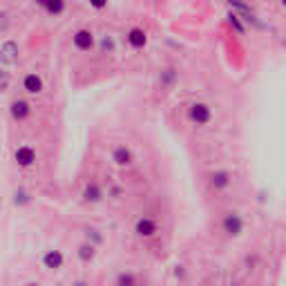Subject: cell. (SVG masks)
Returning <instances> with one entry per match:
<instances>
[{"label": "cell", "mask_w": 286, "mask_h": 286, "mask_svg": "<svg viewBox=\"0 0 286 286\" xmlns=\"http://www.w3.org/2000/svg\"><path fill=\"white\" fill-rule=\"evenodd\" d=\"M221 228H223L226 235L237 237V235H242V231H244V219L237 215V212H228V215L223 217V221H221Z\"/></svg>", "instance_id": "4"}, {"label": "cell", "mask_w": 286, "mask_h": 286, "mask_svg": "<svg viewBox=\"0 0 286 286\" xmlns=\"http://www.w3.org/2000/svg\"><path fill=\"white\" fill-rule=\"evenodd\" d=\"M27 286H38V284H27Z\"/></svg>", "instance_id": "25"}, {"label": "cell", "mask_w": 286, "mask_h": 286, "mask_svg": "<svg viewBox=\"0 0 286 286\" xmlns=\"http://www.w3.org/2000/svg\"><path fill=\"white\" fill-rule=\"evenodd\" d=\"M7 85H9V74L5 70H0V92L7 90Z\"/></svg>", "instance_id": "21"}, {"label": "cell", "mask_w": 286, "mask_h": 286, "mask_svg": "<svg viewBox=\"0 0 286 286\" xmlns=\"http://www.w3.org/2000/svg\"><path fill=\"white\" fill-rule=\"evenodd\" d=\"M282 5H284V7H286V0H282Z\"/></svg>", "instance_id": "24"}, {"label": "cell", "mask_w": 286, "mask_h": 286, "mask_svg": "<svg viewBox=\"0 0 286 286\" xmlns=\"http://www.w3.org/2000/svg\"><path fill=\"white\" fill-rule=\"evenodd\" d=\"M72 45H74L76 51L87 54V51H92L96 47V36L90 27H79L72 32Z\"/></svg>", "instance_id": "1"}, {"label": "cell", "mask_w": 286, "mask_h": 286, "mask_svg": "<svg viewBox=\"0 0 286 286\" xmlns=\"http://www.w3.org/2000/svg\"><path fill=\"white\" fill-rule=\"evenodd\" d=\"M87 5H90L94 12H103V9H107L110 0H87Z\"/></svg>", "instance_id": "19"}, {"label": "cell", "mask_w": 286, "mask_h": 286, "mask_svg": "<svg viewBox=\"0 0 286 286\" xmlns=\"http://www.w3.org/2000/svg\"><path fill=\"white\" fill-rule=\"evenodd\" d=\"M210 186L215 190H226L228 186H231V173H226V170H217V173L210 175Z\"/></svg>", "instance_id": "13"}, {"label": "cell", "mask_w": 286, "mask_h": 286, "mask_svg": "<svg viewBox=\"0 0 286 286\" xmlns=\"http://www.w3.org/2000/svg\"><path fill=\"white\" fill-rule=\"evenodd\" d=\"M134 233H137L139 237H154L157 235V221L150 219V217H141V219H137L134 223Z\"/></svg>", "instance_id": "7"}, {"label": "cell", "mask_w": 286, "mask_h": 286, "mask_svg": "<svg viewBox=\"0 0 286 286\" xmlns=\"http://www.w3.org/2000/svg\"><path fill=\"white\" fill-rule=\"evenodd\" d=\"M228 5H231V9L237 14L239 18L244 20V23H251V25H255V27H264V25L259 23L257 14H255L253 9L246 5V3H242V0H228Z\"/></svg>", "instance_id": "2"}, {"label": "cell", "mask_w": 286, "mask_h": 286, "mask_svg": "<svg viewBox=\"0 0 286 286\" xmlns=\"http://www.w3.org/2000/svg\"><path fill=\"white\" fill-rule=\"evenodd\" d=\"M40 9H43L47 16H63L65 9H67V0H40L38 5Z\"/></svg>", "instance_id": "8"}, {"label": "cell", "mask_w": 286, "mask_h": 286, "mask_svg": "<svg viewBox=\"0 0 286 286\" xmlns=\"http://www.w3.org/2000/svg\"><path fill=\"white\" fill-rule=\"evenodd\" d=\"M9 112H12V117L16 119V121H25V119L32 114V105H29L27 101H23V98H18V101H12Z\"/></svg>", "instance_id": "10"}, {"label": "cell", "mask_w": 286, "mask_h": 286, "mask_svg": "<svg viewBox=\"0 0 286 286\" xmlns=\"http://www.w3.org/2000/svg\"><path fill=\"white\" fill-rule=\"evenodd\" d=\"M0 61L7 65L16 63L18 61V43L16 40H7V43L3 45V49H0Z\"/></svg>", "instance_id": "11"}, {"label": "cell", "mask_w": 286, "mask_h": 286, "mask_svg": "<svg viewBox=\"0 0 286 286\" xmlns=\"http://www.w3.org/2000/svg\"><path fill=\"white\" fill-rule=\"evenodd\" d=\"M126 40L132 49H143L148 45V34H145L143 27H130L126 34Z\"/></svg>", "instance_id": "5"}, {"label": "cell", "mask_w": 286, "mask_h": 286, "mask_svg": "<svg viewBox=\"0 0 286 286\" xmlns=\"http://www.w3.org/2000/svg\"><path fill=\"white\" fill-rule=\"evenodd\" d=\"M23 90L27 92V94H40V92L45 90V83H43V79H40L38 74H27L23 79Z\"/></svg>", "instance_id": "9"}, {"label": "cell", "mask_w": 286, "mask_h": 286, "mask_svg": "<svg viewBox=\"0 0 286 286\" xmlns=\"http://www.w3.org/2000/svg\"><path fill=\"white\" fill-rule=\"evenodd\" d=\"M117 286H134V275L130 273H121L117 279Z\"/></svg>", "instance_id": "18"}, {"label": "cell", "mask_w": 286, "mask_h": 286, "mask_svg": "<svg viewBox=\"0 0 286 286\" xmlns=\"http://www.w3.org/2000/svg\"><path fill=\"white\" fill-rule=\"evenodd\" d=\"M43 264L47 268H61L63 266V253L61 251H47L43 257Z\"/></svg>", "instance_id": "14"}, {"label": "cell", "mask_w": 286, "mask_h": 286, "mask_svg": "<svg viewBox=\"0 0 286 286\" xmlns=\"http://www.w3.org/2000/svg\"><path fill=\"white\" fill-rule=\"evenodd\" d=\"M175 81V70H165L163 72V83L168 85V83H173Z\"/></svg>", "instance_id": "22"}, {"label": "cell", "mask_w": 286, "mask_h": 286, "mask_svg": "<svg viewBox=\"0 0 286 286\" xmlns=\"http://www.w3.org/2000/svg\"><path fill=\"white\" fill-rule=\"evenodd\" d=\"M83 197H85V201H90V204H96V201H101L103 190L98 188L96 184H87L85 190H83Z\"/></svg>", "instance_id": "15"}, {"label": "cell", "mask_w": 286, "mask_h": 286, "mask_svg": "<svg viewBox=\"0 0 286 286\" xmlns=\"http://www.w3.org/2000/svg\"><path fill=\"white\" fill-rule=\"evenodd\" d=\"M112 161L117 165H121V168H126V165H132L134 157H132V152H130L126 145H119V148L112 150Z\"/></svg>", "instance_id": "12"}, {"label": "cell", "mask_w": 286, "mask_h": 286, "mask_svg": "<svg viewBox=\"0 0 286 286\" xmlns=\"http://www.w3.org/2000/svg\"><path fill=\"white\" fill-rule=\"evenodd\" d=\"M188 117L195 126H206V123H210V119H212V110L206 105V103H192L190 110H188Z\"/></svg>", "instance_id": "3"}, {"label": "cell", "mask_w": 286, "mask_h": 286, "mask_svg": "<svg viewBox=\"0 0 286 286\" xmlns=\"http://www.w3.org/2000/svg\"><path fill=\"white\" fill-rule=\"evenodd\" d=\"M101 49L103 51H114V38H112L110 34H105L101 38Z\"/></svg>", "instance_id": "20"}, {"label": "cell", "mask_w": 286, "mask_h": 286, "mask_svg": "<svg viewBox=\"0 0 286 286\" xmlns=\"http://www.w3.org/2000/svg\"><path fill=\"white\" fill-rule=\"evenodd\" d=\"M14 159H16V163L20 168H29V165L36 163V150L29 148V145H20V148H16V152H14Z\"/></svg>", "instance_id": "6"}, {"label": "cell", "mask_w": 286, "mask_h": 286, "mask_svg": "<svg viewBox=\"0 0 286 286\" xmlns=\"http://www.w3.org/2000/svg\"><path fill=\"white\" fill-rule=\"evenodd\" d=\"M76 286H85V282H79V284H76Z\"/></svg>", "instance_id": "23"}, {"label": "cell", "mask_w": 286, "mask_h": 286, "mask_svg": "<svg viewBox=\"0 0 286 286\" xmlns=\"http://www.w3.org/2000/svg\"><path fill=\"white\" fill-rule=\"evenodd\" d=\"M94 255H96V251H94V246H92V244H83V246L79 248V257L83 259V262H90V259H94Z\"/></svg>", "instance_id": "16"}, {"label": "cell", "mask_w": 286, "mask_h": 286, "mask_svg": "<svg viewBox=\"0 0 286 286\" xmlns=\"http://www.w3.org/2000/svg\"><path fill=\"white\" fill-rule=\"evenodd\" d=\"M228 18H231V25H233V27H235V32H237V34H242V36L246 34V29H244V25H242V18H239L235 12H233Z\"/></svg>", "instance_id": "17"}]
</instances>
